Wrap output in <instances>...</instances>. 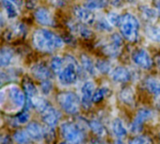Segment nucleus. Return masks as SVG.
<instances>
[{"mask_svg": "<svg viewBox=\"0 0 160 144\" xmlns=\"http://www.w3.org/2000/svg\"><path fill=\"white\" fill-rule=\"evenodd\" d=\"M14 58V51L9 47H3L0 52V66L1 67H8Z\"/></svg>", "mask_w": 160, "mask_h": 144, "instance_id": "6ab92c4d", "label": "nucleus"}, {"mask_svg": "<svg viewBox=\"0 0 160 144\" xmlns=\"http://www.w3.org/2000/svg\"><path fill=\"white\" fill-rule=\"evenodd\" d=\"M154 4H155V7H156V8H157V10H158V12L160 16V0H155Z\"/></svg>", "mask_w": 160, "mask_h": 144, "instance_id": "a19ab883", "label": "nucleus"}, {"mask_svg": "<svg viewBox=\"0 0 160 144\" xmlns=\"http://www.w3.org/2000/svg\"><path fill=\"white\" fill-rule=\"evenodd\" d=\"M153 116L151 110L146 108H142L137 112V114L130 124L129 130L132 134H140L143 129V125L146 121L150 120Z\"/></svg>", "mask_w": 160, "mask_h": 144, "instance_id": "39448f33", "label": "nucleus"}, {"mask_svg": "<svg viewBox=\"0 0 160 144\" xmlns=\"http://www.w3.org/2000/svg\"><path fill=\"white\" fill-rule=\"evenodd\" d=\"M30 72L35 79L40 82L45 81V80H51L52 77V70L50 69L46 65L42 63H38V64L33 65L31 67Z\"/></svg>", "mask_w": 160, "mask_h": 144, "instance_id": "9b49d317", "label": "nucleus"}, {"mask_svg": "<svg viewBox=\"0 0 160 144\" xmlns=\"http://www.w3.org/2000/svg\"><path fill=\"white\" fill-rule=\"evenodd\" d=\"M29 119H30V115L28 114V112L22 111V112L18 113L16 115V117L14 118L16 127L19 126V125H24V124H26L29 121Z\"/></svg>", "mask_w": 160, "mask_h": 144, "instance_id": "72a5a7b5", "label": "nucleus"}, {"mask_svg": "<svg viewBox=\"0 0 160 144\" xmlns=\"http://www.w3.org/2000/svg\"><path fill=\"white\" fill-rule=\"evenodd\" d=\"M25 130L27 131L31 140L35 142H41L44 140V127H41L39 124L36 122H30Z\"/></svg>", "mask_w": 160, "mask_h": 144, "instance_id": "ddd939ff", "label": "nucleus"}, {"mask_svg": "<svg viewBox=\"0 0 160 144\" xmlns=\"http://www.w3.org/2000/svg\"><path fill=\"white\" fill-rule=\"evenodd\" d=\"M119 29L122 37L128 42L134 43L139 39L140 32V22L131 13H125L121 16L119 23Z\"/></svg>", "mask_w": 160, "mask_h": 144, "instance_id": "f03ea898", "label": "nucleus"}, {"mask_svg": "<svg viewBox=\"0 0 160 144\" xmlns=\"http://www.w3.org/2000/svg\"><path fill=\"white\" fill-rule=\"evenodd\" d=\"M107 3V0H85L83 6L91 10H96L105 7Z\"/></svg>", "mask_w": 160, "mask_h": 144, "instance_id": "c85d7f7f", "label": "nucleus"}, {"mask_svg": "<svg viewBox=\"0 0 160 144\" xmlns=\"http://www.w3.org/2000/svg\"><path fill=\"white\" fill-rule=\"evenodd\" d=\"M121 16L120 14L114 12V11H112V12H109L108 15H107V20L110 22V23L112 25V26H119V23H120V21H121Z\"/></svg>", "mask_w": 160, "mask_h": 144, "instance_id": "f704fd0d", "label": "nucleus"}, {"mask_svg": "<svg viewBox=\"0 0 160 144\" xmlns=\"http://www.w3.org/2000/svg\"><path fill=\"white\" fill-rule=\"evenodd\" d=\"M110 93V90L107 87H100L98 90L95 91L94 95H93V98L92 101L93 103H99L101 102Z\"/></svg>", "mask_w": 160, "mask_h": 144, "instance_id": "7c9ffc66", "label": "nucleus"}, {"mask_svg": "<svg viewBox=\"0 0 160 144\" xmlns=\"http://www.w3.org/2000/svg\"><path fill=\"white\" fill-rule=\"evenodd\" d=\"M140 10H141L142 18L149 23L155 22L158 19V16L159 15L158 10H156L148 6H142L140 7Z\"/></svg>", "mask_w": 160, "mask_h": 144, "instance_id": "aec40b11", "label": "nucleus"}, {"mask_svg": "<svg viewBox=\"0 0 160 144\" xmlns=\"http://www.w3.org/2000/svg\"><path fill=\"white\" fill-rule=\"evenodd\" d=\"M121 36L117 33L112 34L110 37V41L102 46V52L107 56L116 58L120 54L123 46V38Z\"/></svg>", "mask_w": 160, "mask_h": 144, "instance_id": "423d86ee", "label": "nucleus"}, {"mask_svg": "<svg viewBox=\"0 0 160 144\" xmlns=\"http://www.w3.org/2000/svg\"><path fill=\"white\" fill-rule=\"evenodd\" d=\"M44 140L52 142L55 140V130L54 127H51L48 126L44 127Z\"/></svg>", "mask_w": 160, "mask_h": 144, "instance_id": "c9c22d12", "label": "nucleus"}, {"mask_svg": "<svg viewBox=\"0 0 160 144\" xmlns=\"http://www.w3.org/2000/svg\"><path fill=\"white\" fill-rule=\"evenodd\" d=\"M96 67H97L98 71H99L101 74H104V75L111 73L112 70L111 63L107 60H102V59L98 60L96 63Z\"/></svg>", "mask_w": 160, "mask_h": 144, "instance_id": "c756f323", "label": "nucleus"}, {"mask_svg": "<svg viewBox=\"0 0 160 144\" xmlns=\"http://www.w3.org/2000/svg\"><path fill=\"white\" fill-rule=\"evenodd\" d=\"M153 140L148 137V136H144V135H140L137 137H134L132 140L129 141V143L131 144H146V143H152Z\"/></svg>", "mask_w": 160, "mask_h": 144, "instance_id": "e433bc0d", "label": "nucleus"}, {"mask_svg": "<svg viewBox=\"0 0 160 144\" xmlns=\"http://www.w3.org/2000/svg\"><path fill=\"white\" fill-rule=\"evenodd\" d=\"M155 63H156V65H157V67H158V70H159L160 72V55H157L156 56Z\"/></svg>", "mask_w": 160, "mask_h": 144, "instance_id": "79ce46f5", "label": "nucleus"}, {"mask_svg": "<svg viewBox=\"0 0 160 144\" xmlns=\"http://www.w3.org/2000/svg\"><path fill=\"white\" fill-rule=\"evenodd\" d=\"M8 97L12 103L18 107H23L26 101V95L17 86H11L8 89Z\"/></svg>", "mask_w": 160, "mask_h": 144, "instance_id": "4468645a", "label": "nucleus"}, {"mask_svg": "<svg viewBox=\"0 0 160 144\" xmlns=\"http://www.w3.org/2000/svg\"><path fill=\"white\" fill-rule=\"evenodd\" d=\"M33 104H34V108L37 110V112H38L40 113V115L42 113H44L45 112H47L50 108L52 107L50 102H48L46 99L41 98V97L33 99Z\"/></svg>", "mask_w": 160, "mask_h": 144, "instance_id": "a878e982", "label": "nucleus"}, {"mask_svg": "<svg viewBox=\"0 0 160 144\" xmlns=\"http://www.w3.org/2000/svg\"><path fill=\"white\" fill-rule=\"evenodd\" d=\"M126 1H128V2H133L134 0H126Z\"/></svg>", "mask_w": 160, "mask_h": 144, "instance_id": "c03bdc74", "label": "nucleus"}, {"mask_svg": "<svg viewBox=\"0 0 160 144\" xmlns=\"http://www.w3.org/2000/svg\"><path fill=\"white\" fill-rule=\"evenodd\" d=\"M2 6L8 19H14L18 16V9L16 7V4L13 3L11 0H2Z\"/></svg>", "mask_w": 160, "mask_h": 144, "instance_id": "393cba45", "label": "nucleus"}, {"mask_svg": "<svg viewBox=\"0 0 160 144\" xmlns=\"http://www.w3.org/2000/svg\"><path fill=\"white\" fill-rule=\"evenodd\" d=\"M112 129L113 134L118 139H123L128 135V130H127L124 123L122 122V120L119 118H116L113 120V122L112 124Z\"/></svg>", "mask_w": 160, "mask_h": 144, "instance_id": "5701e85b", "label": "nucleus"}, {"mask_svg": "<svg viewBox=\"0 0 160 144\" xmlns=\"http://www.w3.org/2000/svg\"><path fill=\"white\" fill-rule=\"evenodd\" d=\"M22 87H23V91H24L26 97L34 98L38 95L37 87L35 86L33 82L26 76L22 78Z\"/></svg>", "mask_w": 160, "mask_h": 144, "instance_id": "b1692460", "label": "nucleus"}, {"mask_svg": "<svg viewBox=\"0 0 160 144\" xmlns=\"http://www.w3.org/2000/svg\"><path fill=\"white\" fill-rule=\"evenodd\" d=\"M66 65V60L63 57L60 56H54L52 57V61H51V69L52 70V72L54 74H59L60 71L63 69V67Z\"/></svg>", "mask_w": 160, "mask_h": 144, "instance_id": "bb28decb", "label": "nucleus"}, {"mask_svg": "<svg viewBox=\"0 0 160 144\" xmlns=\"http://www.w3.org/2000/svg\"><path fill=\"white\" fill-rule=\"evenodd\" d=\"M82 106L88 110L91 108V104H92V98H93V95L95 93V83L91 81H87L85 82L82 86Z\"/></svg>", "mask_w": 160, "mask_h": 144, "instance_id": "9d476101", "label": "nucleus"}, {"mask_svg": "<svg viewBox=\"0 0 160 144\" xmlns=\"http://www.w3.org/2000/svg\"><path fill=\"white\" fill-rule=\"evenodd\" d=\"M131 73L126 67H116L111 72V78L113 82L119 83H127L131 80Z\"/></svg>", "mask_w": 160, "mask_h": 144, "instance_id": "f8f14e48", "label": "nucleus"}, {"mask_svg": "<svg viewBox=\"0 0 160 144\" xmlns=\"http://www.w3.org/2000/svg\"><path fill=\"white\" fill-rule=\"evenodd\" d=\"M32 43L38 51L46 53L54 52L56 50L61 49L65 44L64 39L61 37L46 28L35 30L32 36Z\"/></svg>", "mask_w": 160, "mask_h": 144, "instance_id": "f257e3e1", "label": "nucleus"}, {"mask_svg": "<svg viewBox=\"0 0 160 144\" xmlns=\"http://www.w3.org/2000/svg\"><path fill=\"white\" fill-rule=\"evenodd\" d=\"M34 18L38 23L43 26H54L55 20L51 11L46 7H38L34 12Z\"/></svg>", "mask_w": 160, "mask_h": 144, "instance_id": "1a4fd4ad", "label": "nucleus"}, {"mask_svg": "<svg viewBox=\"0 0 160 144\" xmlns=\"http://www.w3.org/2000/svg\"><path fill=\"white\" fill-rule=\"evenodd\" d=\"M131 59L135 65L146 70L150 69L155 62L148 52L144 49H136L131 54Z\"/></svg>", "mask_w": 160, "mask_h": 144, "instance_id": "0eeeda50", "label": "nucleus"}, {"mask_svg": "<svg viewBox=\"0 0 160 144\" xmlns=\"http://www.w3.org/2000/svg\"><path fill=\"white\" fill-rule=\"evenodd\" d=\"M81 65L85 70V72L91 76H95L97 74V67L96 64L93 62V60L86 54H82L81 55Z\"/></svg>", "mask_w": 160, "mask_h": 144, "instance_id": "412c9836", "label": "nucleus"}, {"mask_svg": "<svg viewBox=\"0 0 160 144\" xmlns=\"http://www.w3.org/2000/svg\"><path fill=\"white\" fill-rule=\"evenodd\" d=\"M38 0H27V2H25V7L28 9H34L37 7V3Z\"/></svg>", "mask_w": 160, "mask_h": 144, "instance_id": "58836bf2", "label": "nucleus"}, {"mask_svg": "<svg viewBox=\"0 0 160 144\" xmlns=\"http://www.w3.org/2000/svg\"><path fill=\"white\" fill-rule=\"evenodd\" d=\"M60 117H61L60 113L53 107L50 108L47 112H45L44 113L41 114V119H42V122L44 123V125L51 127H56V125L59 122Z\"/></svg>", "mask_w": 160, "mask_h": 144, "instance_id": "2eb2a0df", "label": "nucleus"}, {"mask_svg": "<svg viewBox=\"0 0 160 144\" xmlns=\"http://www.w3.org/2000/svg\"><path fill=\"white\" fill-rule=\"evenodd\" d=\"M144 87L155 97H160V82L154 77H147L144 80Z\"/></svg>", "mask_w": 160, "mask_h": 144, "instance_id": "f3484780", "label": "nucleus"}, {"mask_svg": "<svg viewBox=\"0 0 160 144\" xmlns=\"http://www.w3.org/2000/svg\"><path fill=\"white\" fill-rule=\"evenodd\" d=\"M89 128L91 129V131L97 136V138H103L106 136L107 131L105 127L102 125L101 122H99L97 119H93L91 121H89L88 123Z\"/></svg>", "mask_w": 160, "mask_h": 144, "instance_id": "4be33fe9", "label": "nucleus"}, {"mask_svg": "<svg viewBox=\"0 0 160 144\" xmlns=\"http://www.w3.org/2000/svg\"><path fill=\"white\" fill-rule=\"evenodd\" d=\"M73 15L80 22L84 24H93L96 22V15L93 10L84 6H75L73 7Z\"/></svg>", "mask_w": 160, "mask_h": 144, "instance_id": "6e6552de", "label": "nucleus"}, {"mask_svg": "<svg viewBox=\"0 0 160 144\" xmlns=\"http://www.w3.org/2000/svg\"><path fill=\"white\" fill-rule=\"evenodd\" d=\"M13 3H15L17 6H19V7H21L22 6V0H11Z\"/></svg>", "mask_w": 160, "mask_h": 144, "instance_id": "37998d69", "label": "nucleus"}, {"mask_svg": "<svg viewBox=\"0 0 160 144\" xmlns=\"http://www.w3.org/2000/svg\"><path fill=\"white\" fill-rule=\"evenodd\" d=\"M13 140L18 143H28L31 141L27 131L25 130H17L13 134Z\"/></svg>", "mask_w": 160, "mask_h": 144, "instance_id": "2f4dec72", "label": "nucleus"}, {"mask_svg": "<svg viewBox=\"0 0 160 144\" xmlns=\"http://www.w3.org/2000/svg\"><path fill=\"white\" fill-rule=\"evenodd\" d=\"M68 25L71 32L78 34L82 38L89 39L93 37V31L87 27V24H84L82 22H81V23L71 22V23H68Z\"/></svg>", "mask_w": 160, "mask_h": 144, "instance_id": "dca6fc26", "label": "nucleus"}, {"mask_svg": "<svg viewBox=\"0 0 160 144\" xmlns=\"http://www.w3.org/2000/svg\"><path fill=\"white\" fill-rule=\"evenodd\" d=\"M110 3H111L112 6L116 7H122V5H123L122 0H110Z\"/></svg>", "mask_w": 160, "mask_h": 144, "instance_id": "ea45409f", "label": "nucleus"}, {"mask_svg": "<svg viewBox=\"0 0 160 144\" xmlns=\"http://www.w3.org/2000/svg\"><path fill=\"white\" fill-rule=\"evenodd\" d=\"M60 133L65 142L69 143H82L86 139L85 129L77 123H63L60 127Z\"/></svg>", "mask_w": 160, "mask_h": 144, "instance_id": "7ed1b4c3", "label": "nucleus"}, {"mask_svg": "<svg viewBox=\"0 0 160 144\" xmlns=\"http://www.w3.org/2000/svg\"><path fill=\"white\" fill-rule=\"evenodd\" d=\"M52 88H53V86H52V83L51 80L42 81L41 83H40V91L45 96L49 95L52 91Z\"/></svg>", "mask_w": 160, "mask_h": 144, "instance_id": "4c0bfd02", "label": "nucleus"}, {"mask_svg": "<svg viewBox=\"0 0 160 144\" xmlns=\"http://www.w3.org/2000/svg\"><path fill=\"white\" fill-rule=\"evenodd\" d=\"M56 99L60 108L66 113L74 115L80 112L82 106V99H80L77 94L71 91L62 92L57 95Z\"/></svg>", "mask_w": 160, "mask_h": 144, "instance_id": "20e7f679", "label": "nucleus"}, {"mask_svg": "<svg viewBox=\"0 0 160 144\" xmlns=\"http://www.w3.org/2000/svg\"><path fill=\"white\" fill-rule=\"evenodd\" d=\"M96 27L97 29L100 30V31H112V25L110 23V22L104 18H101V19H98V22H97V24H96Z\"/></svg>", "mask_w": 160, "mask_h": 144, "instance_id": "473e14b6", "label": "nucleus"}, {"mask_svg": "<svg viewBox=\"0 0 160 144\" xmlns=\"http://www.w3.org/2000/svg\"><path fill=\"white\" fill-rule=\"evenodd\" d=\"M119 97L121 101L125 103L126 105L132 107L135 103V93H134V90L129 86H126L120 91Z\"/></svg>", "mask_w": 160, "mask_h": 144, "instance_id": "a211bd4d", "label": "nucleus"}, {"mask_svg": "<svg viewBox=\"0 0 160 144\" xmlns=\"http://www.w3.org/2000/svg\"><path fill=\"white\" fill-rule=\"evenodd\" d=\"M145 34L151 40L160 43V27L155 25H147L145 27Z\"/></svg>", "mask_w": 160, "mask_h": 144, "instance_id": "cd10ccee", "label": "nucleus"}]
</instances>
